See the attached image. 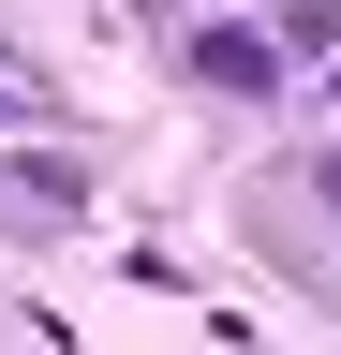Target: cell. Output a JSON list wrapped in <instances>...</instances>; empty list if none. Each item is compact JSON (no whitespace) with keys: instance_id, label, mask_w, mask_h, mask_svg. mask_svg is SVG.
<instances>
[{"instance_id":"6da1fadb","label":"cell","mask_w":341,"mask_h":355,"mask_svg":"<svg viewBox=\"0 0 341 355\" xmlns=\"http://www.w3.org/2000/svg\"><path fill=\"white\" fill-rule=\"evenodd\" d=\"M193 74H208V89H267L282 60H267V44H252V30H208V44H193Z\"/></svg>"},{"instance_id":"7a4b0ae2","label":"cell","mask_w":341,"mask_h":355,"mask_svg":"<svg viewBox=\"0 0 341 355\" xmlns=\"http://www.w3.org/2000/svg\"><path fill=\"white\" fill-rule=\"evenodd\" d=\"M326 207H341V163H326Z\"/></svg>"}]
</instances>
